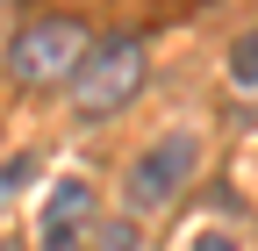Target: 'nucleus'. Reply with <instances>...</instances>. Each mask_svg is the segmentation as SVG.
Returning a JSON list of instances; mask_svg holds the SVG:
<instances>
[{
    "label": "nucleus",
    "mask_w": 258,
    "mask_h": 251,
    "mask_svg": "<svg viewBox=\"0 0 258 251\" xmlns=\"http://www.w3.org/2000/svg\"><path fill=\"white\" fill-rule=\"evenodd\" d=\"M144 86V43L137 36H108L86 50V65L72 72V108L79 115H115L129 108V93Z\"/></svg>",
    "instance_id": "1"
},
{
    "label": "nucleus",
    "mask_w": 258,
    "mask_h": 251,
    "mask_svg": "<svg viewBox=\"0 0 258 251\" xmlns=\"http://www.w3.org/2000/svg\"><path fill=\"white\" fill-rule=\"evenodd\" d=\"M194 251H237V244L222 237V230H201V237H194Z\"/></svg>",
    "instance_id": "8"
},
{
    "label": "nucleus",
    "mask_w": 258,
    "mask_h": 251,
    "mask_svg": "<svg viewBox=\"0 0 258 251\" xmlns=\"http://www.w3.org/2000/svg\"><path fill=\"white\" fill-rule=\"evenodd\" d=\"M194 158H201V144H194L186 130H172V137H158L151 151H144V158L137 165H129V208H165L172 194H179V179L194 172Z\"/></svg>",
    "instance_id": "3"
},
{
    "label": "nucleus",
    "mask_w": 258,
    "mask_h": 251,
    "mask_svg": "<svg viewBox=\"0 0 258 251\" xmlns=\"http://www.w3.org/2000/svg\"><path fill=\"white\" fill-rule=\"evenodd\" d=\"M29 179H36V158H29V151H22V158H8V165H0V201H15Z\"/></svg>",
    "instance_id": "6"
},
{
    "label": "nucleus",
    "mask_w": 258,
    "mask_h": 251,
    "mask_svg": "<svg viewBox=\"0 0 258 251\" xmlns=\"http://www.w3.org/2000/svg\"><path fill=\"white\" fill-rule=\"evenodd\" d=\"M86 50H93V36H86V22H29L22 36L8 43V72L22 79V86H43V79H72L79 65H86Z\"/></svg>",
    "instance_id": "2"
},
{
    "label": "nucleus",
    "mask_w": 258,
    "mask_h": 251,
    "mask_svg": "<svg viewBox=\"0 0 258 251\" xmlns=\"http://www.w3.org/2000/svg\"><path fill=\"white\" fill-rule=\"evenodd\" d=\"M101 251H137V230H129V223H115V230H101Z\"/></svg>",
    "instance_id": "7"
},
{
    "label": "nucleus",
    "mask_w": 258,
    "mask_h": 251,
    "mask_svg": "<svg viewBox=\"0 0 258 251\" xmlns=\"http://www.w3.org/2000/svg\"><path fill=\"white\" fill-rule=\"evenodd\" d=\"M0 251H22V244H8V237H0Z\"/></svg>",
    "instance_id": "9"
},
{
    "label": "nucleus",
    "mask_w": 258,
    "mask_h": 251,
    "mask_svg": "<svg viewBox=\"0 0 258 251\" xmlns=\"http://www.w3.org/2000/svg\"><path fill=\"white\" fill-rule=\"evenodd\" d=\"M86 215H93V186L86 179H64L57 194H50V208H43V251H79V230H86Z\"/></svg>",
    "instance_id": "4"
},
{
    "label": "nucleus",
    "mask_w": 258,
    "mask_h": 251,
    "mask_svg": "<svg viewBox=\"0 0 258 251\" xmlns=\"http://www.w3.org/2000/svg\"><path fill=\"white\" fill-rule=\"evenodd\" d=\"M230 79L237 86H258V29H244V36L230 43Z\"/></svg>",
    "instance_id": "5"
}]
</instances>
